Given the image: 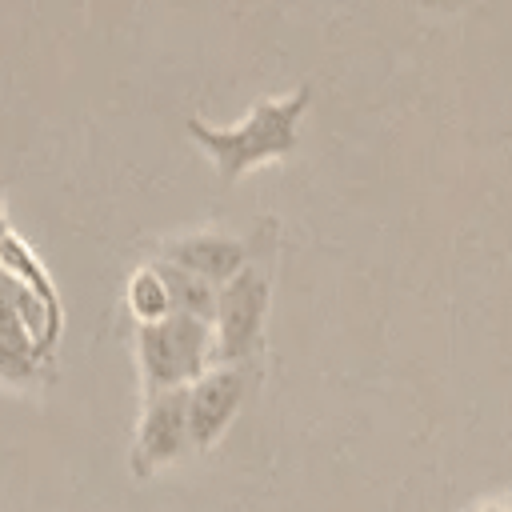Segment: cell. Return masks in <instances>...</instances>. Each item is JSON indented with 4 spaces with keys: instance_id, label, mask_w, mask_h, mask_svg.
Returning <instances> with one entry per match:
<instances>
[{
    "instance_id": "cell-8",
    "label": "cell",
    "mask_w": 512,
    "mask_h": 512,
    "mask_svg": "<svg viewBox=\"0 0 512 512\" xmlns=\"http://www.w3.org/2000/svg\"><path fill=\"white\" fill-rule=\"evenodd\" d=\"M0 236H4V220H0Z\"/></svg>"
},
{
    "instance_id": "cell-1",
    "label": "cell",
    "mask_w": 512,
    "mask_h": 512,
    "mask_svg": "<svg viewBox=\"0 0 512 512\" xmlns=\"http://www.w3.org/2000/svg\"><path fill=\"white\" fill-rule=\"evenodd\" d=\"M308 92H296L292 100H272V104H260L240 128L232 132H212L204 124H188V132L212 152V160L220 164L224 176H240L244 168L252 164H264L272 156H284L292 148V128L300 120V108H304Z\"/></svg>"
},
{
    "instance_id": "cell-4",
    "label": "cell",
    "mask_w": 512,
    "mask_h": 512,
    "mask_svg": "<svg viewBox=\"0 0 512 512\" xmlns=\"http://www.w3.org/2000/svg\"><path fill=\"white\" fill-rule=\"evenodd\" d=\"M188 444H192V436H188V388L152 392L140 436H136V452H132L136 472H148L156 464L176 460Z\"/></svg>"
},
{
    "instance_id": "cell-3",
    "label": "cell",
    "mask_w": 512,
    "mask_h": 512,
    "mask_svg": "<svg viewBox=\"0 0 512 512\" xmlns=\"http://www.w3.org/2000/svg\"><path fill=\"white\" fill-rule=\"evenodd\" d=\"M268 304V284L252 268H240L216 296V320H220V340H216V360L236 364L244 360L256 340H260V320Z\"/></svg>"
},
{
    "instance_id": "cell-5",
    "label": "cell",
    "mask_w": 512,
    "mask_h": 512,
    "mask_svg": "<svg viewBox=\"0 0 512 512\" xmlns=\"http://www.w3.org/2000/svg\"><path fill=\"white\" fill-rule=\"evenodd\" d=\"M244 400V372L240 364H220V368H208L196 376V384L188 388V436L196 448H208L224 428L228 420L236 416Z\"/></svg>"
},
{
    "instance_id": "cell-7",
    "label": "cell",
    "mask_w": 512,
    "mask_h": 512,
    "mask_svg": "<svg viewBox=\"0 0 512 512\" xmlns=\"http://www.w3.org/2000/svg\"><path fill=\"white\" fill-rule=\"evenodd\" d=\"M128 300H132V312H136L144 324L172 316V296H168V284H164V276H160L156 268H148V272H140V276L132 280Z\"/></svg>"
},
{
    "instance_id": "cell-6",
    "label": "cell",
    "mask_w": 512,
    "mask_h": 512,
    "mask_svg": "<svg viewBox=\"0 0 512 512\" xmlns=\"http://www.w3.org/2000/svg\"><path fill=\"white\" fill-rule=\"evenodd\" d=\"M164 260L176 264V268H184V272H192V276H204L208 284H228L244 268L240 244L220 240V236H188V240H176L164 252Z\"/></svg>"
},
{
    "instance_id": "cell-2",
    "label": "cell",
    "mask_w": 512,
    "mask_h": 512,
    "mask_svg": "<svg viewBox=\"0 0 512 512\" xmlns=\"http://www.w3.org/2000/svg\"><path fill=\"white\" fill-rule=\"evenodd\" d=\"M208 320L172 312L164 320L140 324V364L148 376V392L184 388L192 376L208 372Z\"/></svg>"
}]
</instances>
